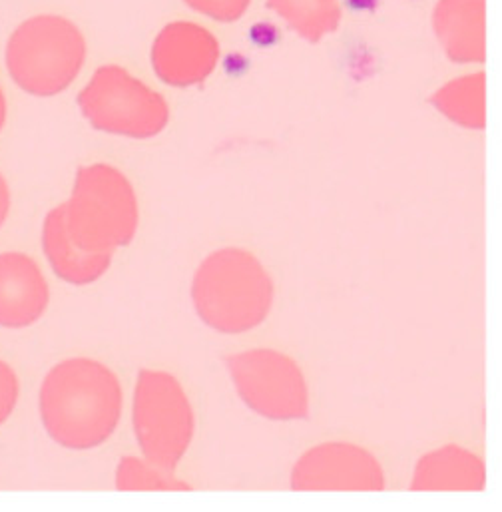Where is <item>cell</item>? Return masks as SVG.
Returning a JSON list of instances; mask_svg holds the SVG:
<instances>
[{
    "instance_id": "9c48e42d",
    "label": "cell",
    "mask_w": 502,
    "mask_h": 512,
    "mask_svg": "<svg viewBox=\"0 0 502 512\" xmlns=\"http://www.w3.org/2000/svg\"><path fill=\"white\" fill-rule=\"evenodd\" d=\"M42 248L54 273L72 285H88L96 281L108 269L112 259V254H88L70 240L64 222V204L46 216Z\"/></svg>"
},
{
    "instance_id": "4fadbf2b",
    "label": "cell",
    "mask_w": 502,
    "mask_h": 512,
    "mask_svg": "<svg viewBox=\"0 0 502 512\" xmlns=\"http://www.w3.org/2000/svg\"><path fill=\"white\" fill-rule=\"evenodd\" d=\"M18 377L12 371V367L0 359V425L6 423V419L12 415L16 403H18Z\"/></svg>"
},
{
    "instance_id": "277c9868",
    "label": "cell",
    "mask_w": 502,
    "mask_h": 512,
    "mask_svg": "<svg viewBox=\"0 0 502 512\" xmlns=\"http://www.w3.org/2000/svg\"><path fill=\"white\" fill-rule=\"evenodd\" d=\"M84 118L96 130L152 138L168 124L166 100L122 66H102L78 96Z\"/></svg>"
},
{
    "instance_id": "ba28073f",
    "label": "cell",
    "mask_w": 502,
    "mask_h": 512,
    "mask_svg": "<svg viewBox=\"0 0 502 512\" xmlns=\"http://www.w3.org/2000/svg\"><path fill=\"white\" fill-rule=\"evenodd\" d=\"M487 0H439L433 12V28L447 56L455 62H483Z\"/></svg>"
},
{
    "instance_id": "5b68a950",
    "label": "cell",
    "mask_w": 502,
    "mask_h": 512,
    "mask_svg": "<svg viewBox=\"0 0 502 512\" xmlns=\"http://www.w3.org/2000/svg\"><path fill=\"white\" fill-rule=\"evenodd\" d=\"M188 407L176 381L162 373L144 371L134 399V427L148 461L172 469L186 449L190 425Z\"/></svg>"
},
{
    "instance_id": "5bb4252c",
    "label": "cell",
    "mask_w": 502,
    "mask_h": 512,
    "mask_svg": "<svg viewBox=\"0 0 502 512\" xmlns=\"http://www.w3.org/2000/svg\"><path fill=\"white\" fill-rule=\"evenodd\" d=\"M8 210H10V190H8L6 180H4L2 174H0V228H2V224L6 222Z\"/></svg>"
},
{
    "instance_id": "7c38bea8",
    "label": "cell",
    "mask_w": 502,
    "mask_h": 512,
    "mask_svg": "<svg viewBox=\"0 0 502 512\" xmlns=\"http://www.w3.org/2000/svg\"><path fill=\"white\" fill-rule=\"evenodd\" d=\"M190 8L220 22H236L244 16L251 0H184Z\"/></svg>"
},
{
    "instance_id": "3957f363",
    "label": "cell",
    "mask_w": 502,
    "mask_h": 512,
    "mask_svg": "<svg viewBox=\"0 0 502 512\" xmlns=\"http://www.w3.org/2000/svg\"><path fill=\"white\" fill-rule=\"evenodd\" d=\"M86 58L82 32L62 16H34L8 40L6 66L12 80L32 96H54L78 76Z\"/></svg>"
},
{
    "instance_id": "7a4b0ae2",
    "label": "cell",
    "mask_w": 502,
    "mask_h": 512,
    "mask_svg": "<svg viewBox=\"0 0 502 512\" xmlns=\"http://www.w3.org/2000/svg\"><path fill=\"white\" fill-rule=\"evenodd\" d=\"M64 222L70 240L88 254H112L130 244L138 226L130 182L106 164L80 168L72 198L64 204Z\"/></svg>"
},
{
    "instance_id": "9a60e30c",
    "label": "cell",
    "mask_w": 502,
    "mask_h": 512,
    "mask_svg": "<svg viewBox=\"0 0 502 512\" xmlns=\"http://www.w3.org/2000/svg\"><path fill=\"white\" fill-rule=\"evenodd\" d=\"M4 122H6V98H4L2 88H0V130H2Z\"/></svg>"
},
{
    "instance_id": "8992f818",
    "label": "cell",
    "mask_w": 502,
    "mask_h": 512,
    "mask_svg": "<svg viewBox=\"0 0 502 512\" xmlns=\"http://www.w3.org/2000/svg\"><path fill=\"white\" fill-rule=\"evenodd\" d=\"M220 44L216 36L194 22H172L156 36L152 62L156 74L172 86L204 82L216 68Z\"/></svg>"
},
{
    "instance_id": "52a82bcc",
    "label": "cell",
    "mask_w": 502,
    "mask_h": 512,
    "mask_svg": "<svg viewBox=\"0 0 502 512\" xmlns=\"http://www.w3.org/2000/svg\"><path fill=\"white\" fill-rule=\"evenodd\" d=\"M48 301V283L32 257L0 254V327L22 329L36 323Z\"/></svg>"
},
{
    "instance_id": "8fae6325",
    "label": "cell",
    "mask_w": 502,
    "mask_h": 512,
    "mask_svg": "<svg viewBox=\"0 0 502 512\" xmlns=\"http://www.w3.org/2000/svg\"><path fill=\"white\" fill-rule=\"evenodd\" d=\"M433 104L451 120L465 128L485 126V74L463 76L443 86Z\"/></svg>"
},
{
    "instance_id": "6da1fadb",
    "label": "cell",
    "mask_w": 502,
    "mask_h": 512,
    "mask_svg": "<svg viewBox=\"0 0 502 512\" xmlns=\"http://www.w3.org/2000/svg\"><path fill=\"white\" fill-rule=\"evenodd\" d=\"M122 413L118 377L102 363H58L40 387V417L52 441L66 449H94L116 429Z\"/></svg>"
},
{
    "instance_id": "30bf717a",
    "label": "cell",
    "mask_w": 502,
    "mask_h": 512,
    "mask_svg": "<svg viewBox=\"0 0 502 512\" xmlns=\"http://www.w3.org/2000/svg\"><path fill=\"white\" fill-rule=\"evenodd\" d=\"M267 6L309 42H319L341 22L339 0H267Z\"/></svg>"
}]
</instances>
